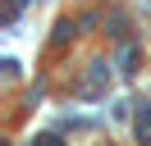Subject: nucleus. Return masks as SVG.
Returning a JSON list of instances; mask_svg holds the SVG:
<instances>
[{
  "instance_id": "1",
  "label": "nucleus",
  "mask_w": 151,
  "mask_h": 146,
  "mask_svg": "<svg viewBox=\"0 0 151 146\" xmlns=\"http://www.w3.org/2000/svg\"><path fill=\"white\" fill-rule=\"evenodd\" d=\"M137 132H142V137H151V105H147V114L137 119Z\"/></svg>"
}]
</instances>
